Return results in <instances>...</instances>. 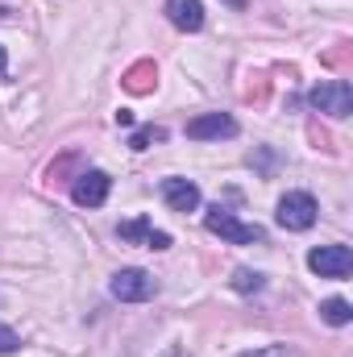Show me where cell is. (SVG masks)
Instances as JSON below:
<instances>
[{
    "label": "cell",
    "mask_w": 353,
    "mask_h": 357,
    "mask_svg": "<svg viewBox=\"0 0 353 357\" xmlns=\"http://www.w3.org/2000/svg\"><path fill=\"white\" fill-rule=\"evenodd\" d=\"M154 142H167V129H163V125H142V129L129 137V150H150Z\"/></svg>",
    "instance_id": "5bb4252c"
},
{
    "label": "cell",
    "mask_w": 353,
    "mask_h": 357,
    "mask_svg": "<svg viewBox=\"0 0 353 357\" xmlns=\"http://www.w3.org/2000/svg\"><path fill=\"white\" fill-rule=\"evenodd\" d=\"M225 4H229V8H246L250 0H225Z\"/></svg>",
    "instance_id": "e0dca14e"
},
{
    "label": "cell",
    "mask_w": 353,
    "mask_h": 357,
    "mask_svg": "<svg viewBox=\"0 0 353 357\" xmlns=\"http://www.w3.org/2000/svg\"><path fill=\"white\" fill-rule=\"evenodd\" d=\"M308 266L316 270L320 278H345L353 270V250L350 245H316L308 254Z\"/></svg>",
    "instance_id": "5b68a950"
},
{
    "label": "cell",
    "mask_w": 353,
    "mask_h": 357,
    "mask_svg": "<svg viewBox=\"0 0 353 357\" xmlns=\"http://www.w3.org/2000/svg\"><path fill=\"white\" fill-rule=\"evenodd\" d=\"M108 291H112L121 303H146V299H154V295H158V282H154V274L129 266V270H117V274H112Z\"/></svg>",
    "instance_id": "3957f363"
},
{
    "label": "cell",
    "mask_w": 353,
    "mask_h": 357,
    "mask_svg": "<svg viewBox=\"0 0 353 357\" xmlns=\"http://www.w3.org/2000/svg\"><path fill=\"white\" fill-rule=\"evenodd\" d=\"M204 229L208 233H216L220 241H229V245H262L266 241V229L262 225H246V220H237L229 208H208L204 212Z\"/></svg>",
    "instance_id": "6da1fadb"
},
{
    "label": "cell",
    "mask_w": 353,
    "mask_h": 357,
    "mask_svg": "<svg viewBox=\"0 0 353 357\" xmlns=\"http://www.w3.org/2000/svg\"><path fill=\"white\" fill-rule=\"evenodd\" d=\"M316 199L308 195V191H287L283 199H278V212H274V220L283 225V229H291V233H303V229H312L316 225Z\"/></svg>",
    "instance_id": "7a4b0ae2"
},
{
    "label": "cell",
    "mask_w": 353,
    "mask_h": 357,
    "mask_svg": "<svg viewBox=\"0 0 353 357\" xmlns=\"http://www.w3.org/2000/svg\"><path fill=\"white\" fill-rule=\"evenodd\" d=\"M108 191H112V178L104 175V171H84V175H75V183H71V199L80 208H100L108 199Z\"/></svg>",
    "instance_id": "52a82bcc"
},
{
    "label": "cell",
    "mask_w": 353,
    "mask_h": 357,
    "mask_svg": "<svg viewBox=\"0 0 353 357\" xmlns=\"http://www.w3.org/2000/svg\"><path fill=\"white\" fill-rule=\"evenodd\" d=\"M266 287V278L262 274H258V270H233V291H241V295H258V291H262Z\"/></svg>",
    "instance_id": "7c38bea8"
},
{
    "label": "cell",
    "mask_w": 353,
    "mask_h": 357,
    "mask_svg": "<svg viewBox=\"0 0 353 357\" xmlns=\"http://www.w3.org/2000/svg\"><path fill=\"white\" fill-rule=\"evenodd\" d=\"M233 133H237V121L229 112H200L187 121V137H195V142H220Z\"/></svg>",
    "instance_id": "8992f818"
},
{
    "label": "cell",
    "mask_w": 353,
    "mask_h": 357,
    "mask_svg": "<svg viewBox=\"0 0 353 357\" xmlns=\"http://www.w3.org/2000/svg\"><path fill=\"white\" fill-rule=\"evenodd\" d=\"M4 67H8V59H4V46H0V79H4Z\"/></svg>",
    "instance_id": "ac0fdd59"
},
{
    "label": "cell",
    "mask_w": 353,
    "mask_h": 357,
    "mask_svg": "<svg viewBox=\"0 0 353 357\" xmlns=\"http://www.w3.org/2000/svg\"><path fill=\"white\" fill-rule=\"evenodd\" d=\"M320 316H324L329 324H337V328H341V324H350V320H353V307L345 303V299H324V303H320Z\"/></svg>",
    "instance_id": "4fadbf2b"
},
{
    "label": "cell",
    "mask_w": 353,
    "mask_h": 357,
    "mask_svg": "<svg viewBox=\"0 0 353 357\" xmlns=\"http://www.w3.org/2000/svg\"><path fill=\"white\" fill-rule=\"evenodd\" d=\"M167 17H171V25L183 29V33L204 29V4L200 0H167Z\"/></svg>",
    "instance_id": "30bf717a"
},
{
    "label": "cell",
    "mask_w": 353,
    "mask_h": 357,
    "mask_svg": "<svg viewBox=\"0 0 353 357\" xmlns=\"http://www.w3.org/2000/svg\"><path fill=\"white\" fill-rule=\"evenodd\" d=\"M308 104L341 121V116H350V112H353V88L345 84V79H333V84H320V88H312V91H308Z\"/></svg>",
    "instance_id": "277c9868"
},
{
    "label": "cell",
    "mask_w": 353,
    "mask_h": 357,
    "mask_svg": "<svg viewBox=\"0 0 353 357\" xmlns=\"http://www.w3.org/2000/svg\"><path fill=\"white\" fill-rule=\"evenodd\" d=\"M241 357H299V349H291V345H262V349L241 354Z\"/></svg>",
    "instance_id": "9a60e30c"
},
{
    "label": "cell",
    "mask_w": 353,
    "mask_h": 357,
    "mask_svg": "<svg viewBox=\"0 0 353 357\" xmlns=\"http://www.w3.org/2000/svg\"><path fill=\"white\" fill-rule=\"evenodd\" d=\"M117 237H121V241H129V245H146V250H171V233L154 229L146 216H133V220H125V225L117 229Z\"/></svg>",
    "instance_id": "ba28073f"
},
{
    "label": "cell",
    "mask_w": 353,
    "mask_h": 357,
    "mask_svg": "<svg viewBox=\"0 0 353 357\" xmlns=\"http://www.w3.org/2000/svg\"><path fill=\"white\" fill-rule=\"evenodd\" d=\"M17 349H21V337H17L13 328H4V324H0V357H4V354H17Z\"/></svg>",
    "instance_id": "2e32d148"
},
{
    "label": "cell",
    "mask_w": 353,
    "mask_h": 357,
    "mask_svg": "<svg viewBox=\"0 0 353 357\" xmlns=\"http://www.w3.org/2000/svg\"><path fill=\"white\" fill-rule=\"evenodd\" d=\"M154 84H158V71H154V63H150V59H142V63H133V67L125 71V88L133 91V96L154 91Z\"/></svg>",
    "instance_id": "8fae6325"
},
{
    "label": "cell",
    "mask_w": 353,
    "mask_h": 357,
    "mask_svg": "<svg viewBox=\"0 0 353 357\" xmlns=\"http://www.w3.org/2000/svg\"><path fill=\"white\" fill-rule=\"evenodd\" d=\"M163 199L171 212H195L200 208V187L191 178H163Z\"/></svg>",
    "instance_id": "9c48e42d"
}]
</instances>
